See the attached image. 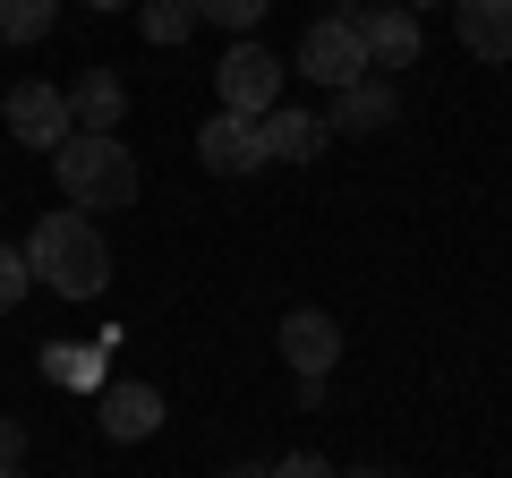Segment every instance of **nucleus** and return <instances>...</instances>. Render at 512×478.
<instances>
[{
	"mask_svg": "<svg viewBox=\"0 0 512 478\" xmlns=\"http://www.w3.org/2000/svg\"><path fill=\"white\" fill-rule=\"evenodd\" d=\"M26 274H35L43 291H60V299H94L111 282V239L94 231V214L60 205V214H43L35 231H26Z\"/></svg>",
	"mask_w": 512,
	"mask_h": 478,
	"instance_id": "f257e3e1",
	"label": "nucleus"
},
{
	"mask_svg": "<svg viewBox=\"0 0 512 478\" xmlns=\"http://www.w3.org/2000/svg\"><path fill=\"white\" fill-rule=\"evenodd\" d=\"M52 171H60V197L77 214H103V205H128L137 197V154L120 137H94V129H69L52 146Z\"/></svg>",
	"mask_w": 512,
	"mask_h": 478,
	"instance_id": "f03ea898",
	"label": "nucleus"
},
{
	"mask_svg": "<svg viewBox=\"0 0 512 478\" xmlns=\"http://www.w3.org/2000/svg\"><path fill=\"white\" fill-rule=\"evenodd\" d=\"M282 69H291L282 52H265L256 35H239L231 52H222V69H214V111H239V120H265V111L282 103Z\"/></svg>",
	"mask_w": 512,
	"mask_h": 478,
	"instance_id": "7ed1b4c3",
	"label": "nucleus"
},
{
	"mask_svg": "<svg viewBox=\"0 0 512 478\" xmlns=\"http://www.w3.org/2000/svg\"><path fill=\"white\" fill-rule=\"evenodd\" d=\"M299 77H316V86H359V77H376L367 69V43H359V26L333 9V18H316L308 35H299Z\"/></svg>",
	"mask_w": 512,
	"mask_h": 478,
	"instance_id": "20e7f679",
	"label": "nucleus"
},
{
	"mask_svg": "<svg viewBox=\"0 0 512 478\" xmlns=\"http://www.w3.org/2000/svg\"><path fill=\"white\" fill-rule=\"evenodd\" d=\"M342 18L359 26V43H367V69H410L419 60V18H410L402 0H376V9H359V0H342Z\"/></svg>",
	"mask_w": 512,
	"mask_h": 478,
	"instance_id": "39448f33",
	"label": "nucleus"
},
{
	"mask_svg": "<svg viewBox=\"0 0 512 478\" xmlns=\"http://www.w3.org/2000/svg\"><path fill=\"white\" fill-rule=\"evenodd\" d=\"M282 359H291L299 385H325L333 359H342V325H333L325 308H291L282 316Z\"/></svg>",
	"mask_w": 512,
	"mask_h": 478,
	"instance_id": "423d86ee",
	"label": "nucleus"
},
{
	"mask_svg": "<svg viewBox=\"0 0 512 478\" xmlns=\"http://www.w3.org/2000/svg\"><path fill=\"white\" fill-rule=\"evenodd\" d=\"M197 163L214 171V180H248V171H265V137H256V120L214 111V120L197 129Z\"/></svg>",
	"mask_w": 512,
	"mask_h": 478,
	"instance_id": "0eeeda50",
	"label": "nucleus"
},
{
	"mask_svg": "<svg viewBox=\"0 0 512 478\" xmlns=\"http://www.w3.org/2000/svg\"><path fill=\"white\" fill-rule=\"evenodd\" d=\"M94 419H103V436H111V444H146L154 427H163V393L137 385V376H120V385L94 393Z\"/></svg>",
	"mask_w": 512,
	"mask_h": 478,
	"instance_id": "6e6552de",
	"label": "nucleus"
},
{
	"mask_svg": "<svg viewBox=\"0 0 512 478\" xmlns=\"http://www.w3.org/2000/svg\"><path fill=\"white\" fill-rule=\"evenodd\" d=\"M69 129H77V120H69V94H60V86H9V137H18V146L52 154Z\"/></svg>",
	"mask_w": 512,
	"mask_h": 478,
	"instance_id": "1a4fd4ad",
	"label": "nucleus"
},
{
	"mask_svg": "<svg viewBox=\"0 0 512 478\" xmlns=\"http://www.w3.org/2000/svg\"><path fill=\"white\" fill-rule=\"evenodd\" d=\"M393 120H402L393 77H359V86H342V94H333V111H325L333 137H367V129H393Z\"/></svg>",
	"mask_w": 512,
	"mask_h": 478,
	"instance_id": "9d476101",
	"label": "nucleus"
},
{
	"mask_svg": "<svg viewBox=\"0 0 512 478\" xmlns=\"http://www.w3.org/2000/svg\"><path fill=\"white\" fill-rule=\"evenodd\" d=\"M256 137H265V163H316L333 129L316 120V111H291V103H274L265 120H256Z\"/></svg>",
	"mask_w": 512,
	"mask_h": 478,
	"instance_id": "9b49d317",
	"label": "nucleus"
},
{
	"mask_svg": "<svg viewBox=\"0 0 512 478\" xmlns=\"http://www.w3.org/2000/svg\"><path fill=\"white\" fill-rule=\"evenodd\" d=\"M453 26L470 60H512V0H453Z\"/></svg>",
	"mask_w": 512,
	"mask_h": 478,
	"instance_id": "f8f14e48",
	"label": "nucleus"
},
{
	"mask_svg": "<svg viewBox=\"0 0 512 478\" xmlns=\"http://www.w3.org/2000/svg\"><path fill=\"white\" fill-rule=\"evenodd\" d=\"M60 94H69V120H77V129H94V137H111V129H120V111H128V94H120V77H111V69H86L77 86H60Z\"/></svg>",
	"mask_w": 512,
	"mask_h": 478,
	"instance_id": "ddd939ff",
	"label": "nucleus"
},
{
	"mask_svg": "<svg viewBox=\"0 0 512 478\" xmlns=\"http://www.w3.org/2000/svg\"><path fill=\"white\" fill-rule=\"evenodd\" d=\"M60 18V0H0V43H43Z\"/></svg>",
	"mask_w": 512,
	"mask_h": 478,
	"instance_id": "4468645a",
	"label": "nucleus"
},
{
	"mask_svg": "<svg viewBox=\"0 0 512 478\" xmlns=\"http://www.w3.org/2000/svg\"><path fill=\"white\" fill-rule=\"evenodd\" d=\"M43 376L52 385H77V393H103V350H43Z\"/></svg>",
	"mask_w": 512,
	"mask_h": 478,
	"instance_id": "2eb2a0df",
	"label": "nucleus"
},
{
	"mask_svg": "<svg viewBox=\"0 0 512 478\" xmlns=\"http://www.w3.org/2000/svg\"><path fill=\"white\" fill-rule=\"evenodd\" d=\"M197 26V0H146V43H188Z\"/></svg>",
	"mask_w": 512,
	"mask_h": 478,
	"instance_id": "dca6fc26",
	"label": "nucleus"
},
{
	"mask_svg": "<svg viewBox=\"0 0 512 478\" xmlns=\"http://www.w3.org/2000/svg\"><path fill=\"white\" fill-rule=\"evenodd\" d=\"M205 26H231V35H256V18H265V0H197Z\"/></svg>",
	"mask_w": 512,
	"mask_h": 478,
	"instance_id": "f3484780",
	"label": "nucleus"
},
{
	"mask_svg": "<svg viewBox=\"0 0 512 478\" xmlns=\"http://www.w3.org/2000/svg\"><path fill=\"white\" fill-rule=\"evenodd\" d=\"M26 282H35V274H26V248H0V308H18Z\"/></svg>",
	"mask_w": 512,
	"mask_h": 478,
	"instance_id": "a211bd4d",
	"label": "nucleus"
},
{
	"mask_svg": "<svg viewBox=\"0 0 512 478\" xmlns=\"http://www.w3.org/2000/svg\"><path fill=\"white\" fill-rule=\"evenodd\" d=\"M274 478H342V470L325 453H291V461H274Z\"/></svg>",
	"mask_w": 512,
	"mask_h": 478,
	"instance_id": "6ab92c4d",
	"label": "nucleus"
},
{
	"mask_svg": "<svg viewBox=\"0 0 512 478\" xmlns=\"http://www.w3.org/2000/svg\"><path fill=\"white\" fill-rule=\"evenodd\" d=\"M0 470H26V427L0 410Z\"/></svg>",
	"mask_w": 512,
	"mask_h": 478,
	"instance_id": "aec40b11",
	"label": "nucleus"
},
{
	"mask_svg": "<svg viewBox=\"0 0 512 478\" xmlns=\"http://www.w3.org/2000/svg\"><path fill=\"white\" fill-rule=\"evenodd\" d=\"M222 478H274V470H265V461H231Z\"/></svg>",
	"mask_w": 512,
	"mask_h": 478,
	"instance_id": "412c9836",
	"label": "nucleus"
},
{
	"mask_svg": "<svg viewBox=\"0 0 512 478\" xmlns=\"http://www.w3.org/2000/svg\"><path fill=\"white\" fill-rule=\"evenodd\" d=\"M402 9H410V18H419V9H453V0H402Z\"/></svg>",
	"mask_w": 512,
	"mask_h": 478,
	"instance_id": "4be33fe9",
	"label": "nucleus"
},
{
	"mask_svg": "<svg viewBox=\"0 0 512 478\" xmlns=\"http://www.w3.org/2000/svg\"><path fill=\"white\" fill-rule=\"evenodd\" d=\"M350 478H402V470H350Z\"/></svg>",
	"mask_w": 512,
	"mask_h": 478,
	"instance_id": "5701e85b",
	"label": "nucleus"
},
{
	"mask_svg": "<svg viewBox=\"0 0 512 478\" xmlns=\"http://www.w3.org/2000/svg\"><path fill=\"white\" fill-rule=\"evenodd\" d=\"M86 9H128V0H86Z\"/></svg>",
	"mask_w": 512,
	"mask_h": 478,
	"instance_id": "b1692460",
	"label": "nucleus"
},
{
	"mask_svg": "<svg viewBox=\"0 0 512 478\" xmlns=\"http://www.w3.org/2000/svg\"><path fill=\"white\" fill-rule=\"evenodd\" d=\"M0 478H26V470H0Z\"/></svg>",
	"mask_w": 512,
	"mask_h": 478,
	"instance_id": "393cba45",
	"label": "nucleus"
}]
</instances>
